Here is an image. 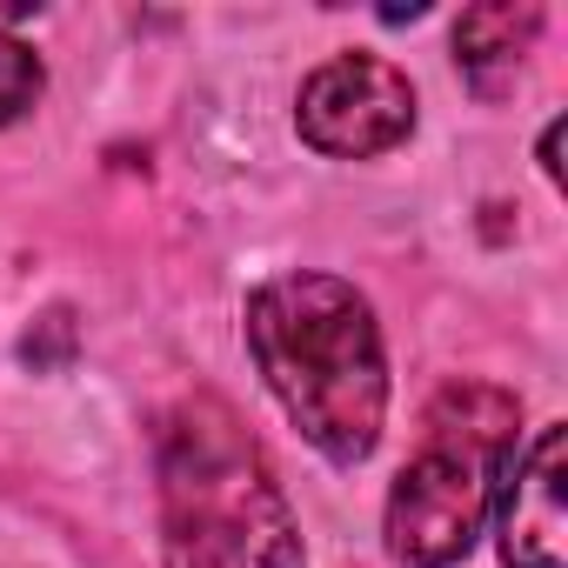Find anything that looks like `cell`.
I'll return each mask as SVG.
<instances>
[{"label": "cell", "instance_id": "1", "mask_svg": "<svg viewBox=\"0 0 568 568\" xmlns=\"http://www.w3.org/2000/svg\"><path fill=\"white\" fill-rule=\"evenodd\" d=\"M247 355L308 448L362 468L388 422V348L368 295L342 274H274L247 295Z\"/></svg>", "mask_w": 568, "mask_h": 568}, {"label": "cell", "instance_id": "2", "mask_svg": "<svg viewBox=\"0 0 568 568\" xmlns=\"http://www.w3.org/2000/svg\"><path fill=\"white\" fill-rule=\"evenodd\" d=\"M154 475L168 568H308L288 495L221 395H187L161 422Z\"/></svg>", "mask_w": 568, "mask_h": 568}, {"label": "cell", "instance_id": "3", "mask_svg": "<svg viewBox=\"0 0 568 568\" xmlns=\"http://www.w3.org/2000/svg\"><path fill=\"white\" fill-rule=\"evenodd\" d=\"M428 428L435 442L395 475L382 508V535L402 568H455L475 548L495 501V462L515 448V402H501L488 422H468V428L442 415Z\"/></svg>", "mask_w": 568, "mask_h": 568}, {"label": "cell", "instance_id": "4", "mask_svg": "<svg viewBox=\"0 0 568 568\" xmlns=\"http://www.w3.org/2000/svg\"><path fill=\"white\" fill-rule=\"evenodd\" d=\"M295 128L328 161H375L415 134V88L382 54H335L302 81Z\"/></svg>", "mask_w": 568, "mask_h": 568}, {"label": "cell", "instance_id": "5", "mask_svg": "<svg viewBox=\"0 0 568 568\" xmlns=\"http://www.w3.org/2000/svg\"><path fill=\"white\" fill-rule=\"evenodd\" d=\"M561 462H568V428L541 422L521 448L495 462V541L508 568H568V501H561Z\"/></svg>", "mask_w": 568, "mask_h": 568}, {"label": "cell", "instance_id": "6", "mask_svg": "<svg viewBox=\"0 0 568 568\" xmlns=\"http://www.w3.org/2000/svg\"><path fill=\"white\" fill-rule=\"evenodd\" d=\"M535 28H541V8H528V0H521V8H515V0L468 8V14L455 21V61H462V74H468L481 94H495L501 74H515V61L528 54Z\"/></svg>", "mask_w": 568, "mask_h": 568}, {"label": "cell", "instance_id": "7", "mask_svg": "<svg viewBox=\"0 0 568 568\" xmlns=\"http://www.w3.org/2000/svg\"><path fill=\"white\" fill-rule=\"evenodd\" d=\"M41 88H48V68H41V54L21 41V34H8L0 28V128H14L34 101H41Z\"/></svg>", "mask_w": 568, "mask_h": 568}, {"label": "cell", "instance_id": "8", "mask_svg": "<svg viewBox=\"0 0 568 568\" xmlns=\"http://www.w3.org/2000/svg\"><path fill=\"white\" fill-rule=\"evenodd\" d=\"M555 148H561V121H548V128H541V174L561 187V161H555Z\"/></svg>", "mask_w": 568, "mask_h": 568}]
</instances>
